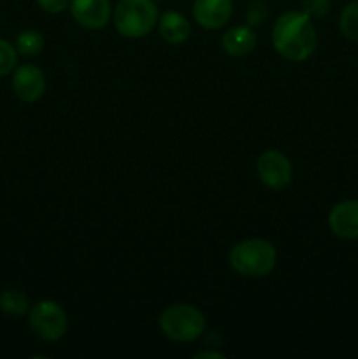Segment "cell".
Wrapping results in <instances>:
<instances>
[{
    "label": "cell",
    "instance_id": "6da1fadb",
    "mask_svg": "<svg viewBox=\"0 0 358 359\" xmlns=\"http://www.w3.org/2000/svg\"><path fill=\"white\" fill-rule=\"evenodd\" d=\"M272 46L281 58L288 62H304L318 48V34L312 20L302 11H286L274 23Z\"/></svg>",
    "mask_w": 358,
    "mask_h": 359
},
{
    "label": "cell",
    "instance_id": "7a4b0ae2",
    "mask_svg": "<svg viewBox=\"0 0 358 359\" xmlns=\"http://www.w3.org/2000/svg\"><path fill=\"white\" fill-rule=\"evenodd\" d=\"M277 262V251L269 241L263 238H248L234 248L228 252V263L232 269L242 277H251V279H260V277L269 276L274 270Z\"/></svg>",
    "mask_w": 358,
    "mask_h": 359
},
{
    "label": "cell",
    "instance_id": "3957f363",
    "mask_svg": "<svg viewBox=\"0 0 358 359\" xmlns=\"http://www.w3.org/2000/svg\"><path fill=\"white\" fill-rule=\"evenodd\" d=\"M112 21L119 35L142 39L158 23V7L153 0H119L112 11Z\"/></svg>",
    "mask_w": 358,
    "mask_h": 359
},
{
    "label": "cell",
    "instance_id": "277c9868",
    "mask_svg": "<svg viewBox=\"0 0 358 359\" xmlns=\"http://www.w3.org/2000/svg\"><path fill=\"white\" fill-rule=\"evenodd\" d=\"M158 325L161 333L174 342H193L206 332L204 314L188 304H175L165 309Z\"/></svg>",
    "mask_w": 358,
    "mask_h": 359
},
{
    "label": "cell",
    "instance_id": "5b68a950",
    "mask_svg": "<svg viewBox=\"0 0 358 359\" xmlns=\"http://www.w3.org/2000/svg\"><path fill=\"white\" fill-rule=\"evenodd\" d=\"M28 325L39 339L56 342L69 328V318L60 304L53 300H41L28 311Z\"/></svg>",
    "mask_w": 358,
    "mask_h": 359
},
{
    "label": "cell",
    "instance_id": "8992f818",
    "mask_svg": "<svg viewBox=\"0 0 358 359\" xmlns=\"http://www.w3.org/2000/svg\"><path fill=\"white\" fill-rule=\"evenodd\" d=\"M256 172L262 184L270 189L286 188L293 177V167L286 154L277 149H269L262 153L256 161Z\"/></svg>",
    "mask_w": 358,
    "mask_h": 359
},
{
    "label": "cell",
    "instance_id": "52a82bcc",
    "mask_svg": "<svg viewBox=\"0 0 358 359\" xmlns=\"http://www.w3.org/2000/svg\"><path fill=\"white\" fill-rule=\"evenodd\" d=\"M70 14L79 27L102 30L112 16L111 0H70Z\"/></svg>",
    "mask_w": 358,
    "mask_h": 359
},
{
    "label": "cell",
    "instance_id": "ba28073f",
    "mask_svg": "<svg viewBox=\"0 0 358 359\" xmlns=\"http://www.w3.org/2000/svg\"><path fill=\"white\" fill-rule=\"evenodd\" d=\"M13 90L20 100L32 104L42 98L46 91V76L37 65L25 63L14 69Z\"/></svg>",
    "mask_w": 358,
    "mask_h": 359
},
{
    "label": "cell",
    "instance_id": "9c48e42d",
    "mask_svg": "<svg viewBox=\"0 0 358 359\" xmlns=\"http://www.w3.org/2000/svg\"><path fill=\"white\" fill-rule=\"evenodd\" d=\"M234 13L232 0H195L193 2V20L206 30H220L230 21Z\"/></svg>",
    "mask_w": 358,
    "mask_h": 359
},
{
    "label": "cell",
    "instance_id": "30bf717a",
    "mask_svg": "<svg viewBox=\"0 0 358 359\" xmlns=\"http://www.w3.org/2000/svg\"><path fill=\"white\" fill-rule=\"evenodd\" d=\"M329 228L336 237L344 241L358 238V200H343L329 214Z\"/></svg>",
    "mask_w": 358,
    "mask_h": 359
},
{
    "label": "cell",
    "instance_id": "8fae6325",
    "mask_svg": "<svg viewBox=\"0 0 358 359\" xmlns=\"http://www.w3.org/2000/svg\"><path fill=\"white\" fill-rule=\"evenodd\" d=\"M256 48V34L253 32L251 27H234L227 30L221 37V49L227 53L228 56L234 58H242L253 53Z\"/></svg>",
    "mask_w": 358,
    "mask_h": 359
},
{
    "label": "cell",
    "instance_id": "7c38bea8",
    "mask_svg": "<svg viewBox=\"0 0 358 359\" xmlns=\"http://www.w3.org/2000/svg\"><path fill=\"white\" fill-rule=\"evenodd\" d=\"M158 30H160V37L168 44H183L192 35V25L183 14L168 11L161 14L158 20Z\"/></svg>",
    "mask_w": 358,
    "mask_h": 359
},
{
    "label": "cell",
    "instance_id": "4fadbf2b",
    "mask_svg": "<svg viewBox=\"0 0 358 359\" xmlns=\"http://www.w3.org/2000/svg\"><path fill=\"white\" fill-rule=\"evenodd\" d=\"M30 311L28 297L20 290H6L0 293V312L9 318H23Z\"/></svg>",
    "mask_w": 358,
    "mask_h": 359
},
{
    "label": "cell",
    "instance_id": "5bb4252c",
    "mask_svg": "<svg viewBox=\"0 0 358 359\" xmlns=\"http://www.w3.org/2000/svg\"><path fill=\"white\" fill-rule=\"evenodd\" d=\"M14 48L21 56H37L44 48V37L37 30H23L18 34Z\"/></svg>",
    "mask_w": 358,
    "mask_h": 359
},
{
    "label": "cell",
    "instance_id": "9a60e30c",
    "mask_svg": "<svg viewBox=\"0 0 358 359\" xmlns=\"http://www.w3.org/2000/svg\"><path fill=\"white\" fill-rule=\"evenodd\" d=\"M340 34L351 42H358V0L347 4L339 18Z\"/></svg>",
    "mask_w": 358,
    "mask_h": 359
},
{
    "label": "cell",
    "instance_id": "2e32d148",
    "mask_svg": "<svg viewBox=\"0 0 358 359\" xmlns=\"http://www.w3.org/2000/svg\"><path fill=\"white\" fill-rule=\"evenodd\" d=\"M18 67V51L11 42L0 39V77L9 76Z\"/></svg>",
    "mask_w": 358,
    "mask_h": 359
},
{
    "label": "cell",
    "instance_id": "e0dca14e",
    "mask_svg": "<svg viewBox=\"0 0 358 359\" xmlns=\"http://www.w3.org/2000/svg\"><path fill=\"white\" fill-rule=\"evenodd\" d=\"M269 18V6L262 0H253L249 2L248 9H246V23L248 27H260L263 25Z\"/></svg>",
    "mask_w": 358,
    "mask_h": 359
},
{
    "label": "cell",
    "instance_id": "ac0fdd59",
    "mask_svg": "<svg viewBox=\"0 0 358 359\" xmlns=\"http://www.w3.org/2000/svg\"><path fill=\"white\" fill-rule=\"evenodd\" d=\"M330 0H302V13L307 14L311 20H321L330 13Z\"/></svg>",
    "mask_w": 358,
    "mask_h": 359
},
{
    "label": "cell",
    "instance_id": "d6986e66",
    "mask_svg": "<svg viewBox=\"0 0 358 359\" xmlns=\"http://www.w3.org/2000/svg\"><path fill=\"white\" fill-rule=\"evenodd\" d=\"M37 4L44 13L60 14L69 7L70 0H37Z\"/></svg>",
    "mask_w": 358,
    "mask_h": 359
},
{
    "label": "cell",
    "instance_id": "ffe728a7",
    "mask_svg": "<svg viewBox=\"0 0 358 359\" xmlns=\"http://www.w3.org/2000/svg\"><path fill=\"white\" fill-rule=\"evenodd\" d=\"M195 358L197 359H200V358H218V359H223V354H221V353H199V354H195Z\"/></svg>",
    "mask_w": 358,
    "mask_h": 359
}]
</instances>
